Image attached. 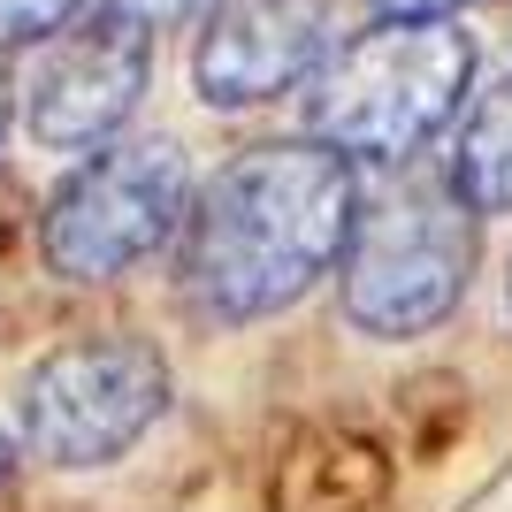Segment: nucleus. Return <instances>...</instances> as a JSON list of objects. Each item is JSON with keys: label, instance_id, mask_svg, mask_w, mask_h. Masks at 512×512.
Segmentation results:
<instances>
[{"label": "nucleus", "instance_id": "obj_1", "mask_svg": "<svg viewBox=\"0 0 512 512\" xmlns=\"http://www.w3.org/2000/svg\"><path fill=\"white\" fill-rule=\"evenodd\" d=\"M360 161L321 138H268L230 153L184 214V306L207 329H245L299 306L352 245Z\"/></svg>", "mask_w": 512, "mask_h": 512}, {"label": "nucleus", "instance_id": "obj_2", "mask_svg": "<svg viewBox=\"0 0 512 512\" xmlns=\"http://www.w3.org/2000/svg\"><path fill=\"white\" fill-rule=\"evenodd\" d=\"M474 85V39L459 23H375L329 46L306 77V130L344 161H413L444 123H459Z\"/></svg>", "mask_w": 512, "mask_h": 512}, {"label": "nucleus", "instance_id": "obj_3", "mask_svg": "<svg viewBox=\"0 0 512 512\" xmlns=\"http://www.w3.org/2000/svg\"><path fill=\"white\" fill-rule=\"evenodd\" d=\"M474 222L482 214L451 192V176H398L390 192H367L337 260L344 321L383 344L444 329L474 283Z\"/></svg>", "mask_w": 512, "mask_h": 512}, {"label": "nucleus", "instance_id": "obj_4", "mask_svg": "<svg viewBox=\"0 0 512 512\" xmlns=\"http://www.w3.org/2000/svg\"><path fill=\"white\" fill-rule=\"evenodd\" d=\"M192 214V161L176 138H123L62 176L46 199L39 253L62 283H115L153 260Z\"/></svg>", "mask_w": 512, "mask_h": 512}, {"label": "nucleus", "instance_id": "obj_5", "mask_svg": "<svg viewBox=\"0 0 512 512\" xmlns=\"http://www.w3.org/2000/svg\"><path fill=\"white\" fill-rule=\"evenodd\" d=\"M23 444L31 459L62 474L115 467L161 413H169V360L130 329L107 337H77L62 352H46L23 383Z\"/></svg>", "mask_w": 512, "mask_h": 512}, {"label": "nucleus", "instance_id": "obj_6", "mask_svg": "<svg viewBox=\"0 0 512 512\" xmlns=\"http://www.w3.org/2000/svg\"><path fill=\"white\" fill-rule=\"evenodd\" d=\"M153 77V31H138L115 8H92L85 23L54 31L31 69V92H23V115H31V138L54 153H100L115 130L130 123V107Z\"/></svg>", "mask_w": 512, "mask_h": 512}, {"label": "nucleus", "instance_id": "obj_7", "mask_svg": "<svg viewBox=\"0 0 512 512\" xmlns=\"http://www.w3.org/2000/svg\"><path fill=\"white\" fill-rule=\"evenodd\" d=\"M321 62H329V8L321 0H214L192 77L207 107H260L299 92Z\"/></svg>", "mask_w": 512, "mask_h": 512}, {"label": "nucleus", "instance_id": "obj_8", "mask_svg": "<svg viewBox=\"0 0 512 512\" xmlns=\"http://www.w3.org/2000/svg\"><path fill=\"white\" fill-rule=\"evenodd\" d=\"M444 176L474 214H512V77H497V85L459 115Z\"/></svg>", "mask_w": 512, "mask_h": 512}, {"label": "nucleus", "instance_id": "obj_9", "mask_svg": "<svg viewBox=\"0 0 512 512\" xmlns=\"http://www.w3.org/2000/svg\"><path fill=\"white\" fill-rule=\"evenodd\" d=\"M77 8L85 0H0V54L8 46H46L54 31L77 23Z\"/></svg>", "mask_w": 512, "mask_h": 512}, {"label": "nucleus", "instance_id": "obj_10", "mask_svg": "<svg viewBox=\"0 0 512 512\" xmlns=\"http://www.w3.org/2000/svg\"><path fill=\"white\" fill-rule=\"evenodd\" d=\"M100 8H115V16H130L138 31H169V23H184L199 8V0H100Z\"/></svg>", "mask_w": 512, "mask_h": 512}, {"label": "nucleus", "instance_id": "obj_11", "mask_svg": "<svg viewBox=\"0 0 512 512\" xmlns=\"http://www.w3.org/2000/svg\"><path fill=\"white\" fill-rule=\"evenodd\" d=\"M367 8H375L383 23H451L467 0H367Z\"/></svg>", "mask_w": 512, "mask_h": 512}, {"label": "nucleus", "instance_id": "obj_12", "mask_svg": "<svg viewBox=\"0 0 512 512\" xmlns=\"http://www.w3.org/2000/svg\"><path fill=\"white\" fill-rule=\"evenodd\" d=\"M8 474H16V444H8V436H0V482H8Z\"/></svg>", "mask_w": 512, "mask_h": 512}, {"label": "nucleus", "instance_id": "obj_13", "mask_svg": "<svg viewBox=\"0 0 512 512\" xmlns=\"http://www.w3.org/2000/svg\"><path fill=\"white\" fill-rule=\"evenodd\" d=\"M0 130H8V62H0Z\"/></svg>", "mask_w": 512, "mask_h": 512}, {"label": "nucleus", "instance_id": "obj_14", "mask_svg": "<svg viewBox=\"0 0 512 512\" xmlns=\"http://www.w3.org/2000/svg\"><path fill=\"white\" fill-rule=\"evenodd\" d=\"M505 306H512V283H505Z\"/></svg>", "mask_w": 512, "mask_h": 512}]
</instances>
